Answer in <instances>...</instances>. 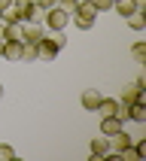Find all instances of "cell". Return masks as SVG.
<instances>
[{
  "instance_id": "obj_1",
  "label": "cell",
  "mask_w": 146,
  "mask_h": 161,
  "mask_svg": "<svg viewBox=\"0 0 146 161\" xmlns=\"http://www.w3.org/2000/svg\"><path fill=\"white\" fill-rule=\"evenodd\" d=\"M73 25L79 27V31H91L94 27V21H98V9L91 6V3H79L76 6V12H73Z\"/></svg>"
},
{
  "instance_id": "obj_2",
  "label": "cell",
  "mask_w": 146,
  "mask_h": 161,
  "mask_svg": "<svg viewBox=\"0 0 146 161\" xmlns=\"http://www.w3.org/2000/svg\"><path fill=\"white\" fill-rule=\"evenodd\" d=\"M43 18H46V25H49V31H64V27L70 25V15H67L64 9H58V6L46 9V12H43Z\"/></svg>"
},
{
  "instance_id": "obj_3",
  "label": "cell",
  "mask_w": 146,
  "mask_h": 161,
  "mask_svg": "<svg viewBox=\"0 0 146 161\" xmlns=\"http://www.w3.org/2000/svg\"><path fill=\"white\" fill-rule=\"evenodd\" d=\"M107 140H110V155H122V152L128 149V146L134 143V137L128 134L125 128H122V131H116V134H110Z\"/></svg>"
},
{
  "instance_id": "obj_4",
  "label": "cell",
  "mask_w": 146,
  "mask_h": 161,
  "mask_svg": "<svg viewBox=\"0 0 146 161\" xmlns=\"http://www.w3.org/2000/svg\"><path fill=\"white\" fill-rule=\"evenodd\" d=\"M43 25H40V21H25V25H21V43H40V40H43Z\"/></svg>"
},
{
  "instance_id": "obj_5",
  "label": "cell",
  "mask_w": 146,
  "mask_h": 161,
  "mask_svg": "<svg viewBox=\"0 0 146 161\" xmlns=\"http://www.w3.org/2000/svg\"><path fill=\"white\" fill-rule=\"evenodd\" d=\"M36 52H40V61H52V58L61 52V49L52 43V36H49V34H43V40L36 43Z\"/></svg>"
},
{
  "instance_id": "obj_6",
  "label": "cell",
  "mask_w": 146,
  "mask_h": 161,
  "mask_svg": "<svg viewBox=\"0 0 146 161\" xmlns=\"http://www.w3.org/2000/svg\"><path fill=\"white\" fill-rule=\"evenodd\" d=\"M18 12H21V25H25V21H43V9L36 6L34 0H31V3H21Z\"/></svg>"
},
{
  "instance_id": "obj_7",
  "label": "cell",
  "mask_w": 146,
  "mask_h": 161,
  "mask_svg": "<svg viewBox=\"0 0 146 161\" xmlns=\"http://www.w3.org/2000/svg\"><path fill=\"white\" fill-rule=\"evenodd\" d=\"M122 125H125V122H122L119 116H100V134H104V137L122 131Z\"/></svg>"
},
{
  "instance_id": "obj_8",
  "label": "cell",
  "mask_w": 146,
  "mask_h": 161,
  "mask_svg": "<svg viewBox=\"0 0 146 161\" xmlns=\"http://www.w3.org/2000/svg\"><path fill=\"white\" fill-rule=\"evenodd\" d=\"M88 149H91V155H94V158H107V155H110V140L100 134V137H94V140L88 143Z\"/></svg>"
},
{
  "instance_id": "obj_9",
  "label": "cell",
  "mask_w": 146,
  "mask_h": 161,
  "mask_svg": "<svg viewBox=\"0 0 146 161\" xmlns=\"http://www.w3.org/2000/svg\"><path fill=\"white\" fill-rule=\"evenodd\" d=\"M100 97H104V94H100L98 88H85V91H82V107L88 109V113H94L98 103H100Z\"/></svg>"
},
{
  "instance_id": "obj_10",
  "label": "cell",
  "mask_w": 146,
  "mask_h": 161,
  "mask_svg": "<svg viewBox=\"0 0 146 161\" xmlns=\"http://www.w3.org/2000/svg\"><path fill=\"white\" fill-rule=\"evenodd\" d=\"M3 58H6V61H21V43L6 40V43H3Z\"/></svg>"
},
{
  "instance_id": "obj_11",
  "label": "cell",
  "mask_w": 146,
  "mask_h": 161,
  "mask_svg": "<svg viewBox=\"0 0 146 161\" xmlns=\"http://www.w3.org/2000/svg\"><path fill=\"white\" fill-rule=\"evenodd\" d=\"M128 27H131V31H143L146 27V9L131 12V15H128Z\"/></svg>"
},
{
  "instance_id": "obj_12",
  "label": "cell",
  "mask_w": 146,
  "mask_h": 161,
  "mask_svg": "<svg viewBox=\"0 0 146 161\" xmlns=\"http://www.w3.org/2000/svg\"><path fill=\"white\" fill-rule=\"evenodd\" d=\"M128 119H134V122H146V103H143V100L128 103Z\"/></svg>"
},
{
  "instance_id": "obj_13",
  "label": "cell",
  "mask_w": 146,
  "mask_h": 161,
  "mask_svg": "<svg viewBox=\"0 0 146 161\" xmlns=\"http://www.w3.org/2000/svg\"><path fill=\"white\" fill-rule=\"evenodd\" d=\"M113 9H116V12H119V15H131V12H137V3H134V0H116V3H113Z\"/></svg>"
},
{
  "instance_id": "obj_14",
  "label": "cell",
  "mask_w": 146,
  "mask_h": 161,
  "mask_svg": "<svg viewBox=\"0 0 146 161\" xmlns=\"http://www.w3.org/2000/svg\"><path fill=\"white\" fill-rule=\"evenodd\" d=\"M21 61H40L36 43H21Z\"/></svg>"
},
{
  "instance_id": "obj_15",
  "label": "cell",
  "mask_w": 146,
  "mask_h": 161,
  "mask_svg": "<svg viewBox=\"0 0 146 161\" xmlns=\"http://www.w3.org/2000/svg\"><path fill=\"white\" fill-rule=\"evenodd\" d=\"M6 40L21 43V25H6V31H3V43H6Z\"/></svg>"
},
{
  "instance_id": "obj_16",
  "label": "cell",
  "mask_w": 146,
  "mask_h": 161,
  "mask_svg": "<svg viewBox=\"0 0 146 161\" xmlns=\"http://www.w3.org/2000/svg\"><path fill=\"white\" fill-rule=\"evenodd\" d=\"M131 55H134V61H137V64H146V43H143V40L131 46Z\"/></svg>"
},
{
  "instance_id": "obj_17",
  "label": "cell",
  "mask_w": 146,
  "mask_h": 161,
  "mask_svg": "<svg viewBox=\"0 0 146 161\" xmlns=\"http://www.w3.org/2000/svg\"><path fill=\"white\" fill-rule=\"evenodd\" d=\"M76 6H79V0H58V9H64L67 15H73V12H76Z\"/></svg>"
},
{
  "instance_id": "obj_18",
  "label": "cell",
  "mask_w": 146,
  "mask_h": 161,
  "mask_svg": "<svg viewBox=\"0 0 146 161\" xmlns=\"http://www.w3.org/2000/svg\"><path fill=\"white\" fill-rule=\"evenodd\" d=\"M12 158H15V149L6 146V143H0V161H12Z\"/></svg>"
},
{
  "instance_id": "obj_19",
  "label": "cell",
  "mask_w": 146,
  "mask_h": 161,
  "mask_svg": "<svg viewBox=\"0 0 146 161\" xmlns=\"http://www.w3.org/2000/svg\"><path fill=\"white\" fill-rule=\"evenodd\" d=\"M91 6L98 12H107V9H113V0H91Z\"/></svg>"
},
{
  "instance_id": "obj_20",
  "label": "cell",
  "mask_w": 146,
  "mask_h": 161,
  "mask_svg": "<svg viewBox=\"0 0 146 161\" xmlns=\"http://www.w3.org/2000/svg\"><path fill=\"white\" fill-rule=\"evenodd\" d=\"M34 3L43 9V12H46V9H52V6H58V0H34Z\"/></svg>"
},
{
  "instance_id": "obj_21",
  "label": "cell",
  "mask_w": 146,
  "mask_h": 161,
  "mask_svg": "<svg viewBox=\"0 0 146 161\" xmlns=\"http://www.w3.org/2000/svg\"><path fill=\"white\" fill-rule=\"evenodd\" d=\"M9 3H12V0H0V12H3V9H6Z\"/></svg>"
},
{
  "instance_id": "obj_22",
  "label": "cell",
  "mask_w": 146,
  "mask_h": 161,
  "mask_svg": "<svg viewBox=\"0 0 146 161\" xmlns=\"http://www.w3.org/2000/svg\"><path fill=\"white\" fill-rule=\"evenodd\" d=\"M137 3V9H146V0H134Z\"/></svg>"
},
{
  "instance_id": "obj_23",
  "label": "cell",
  "mask_w": 146,
  "mask_h": 161,
  "mask_svg": "<svg viewBox=\"0 0 146 161\" xmlns=\"http://www.w3.org/2000/svg\"><path fill=\"white\" fill-rule=\"evenodd\" d=\"M12 3H15V6H21V3H31V0H12Z\"/></svg>"
},
{
  "instance_id": "obj_24",
  "label": "cell",
  "mask_w": 146,
  "mask_h": 161,
  "mask_svg": "<svg viewBox=\"0 0 146 161\" xmlns=\"http://www.w3.org/2000/svg\"><path fill=\"white\" fill-rule=\"evenodd\" d=\"M3 31H6V25H3V21H0V40H3Z\"/></svg>"
},
{
  "instance_id": "obj_25",
  "label": "cell",
  "mask_w": 146,
  "mask_h": 161,
  "mask_svg": "<svg viewBox=\"0 0 146 161\" xmlns=\"http://www.w3.org/2000/svg\"><path fill=\"white\" fill-rule=\"evenodd\" d=\"M0 58H3V40H0Z\"/></svg>"
},
{
  "instance_id": "obj_26",
  "label": "cell",
  "mask_w": 146,
  "mask_h": 161,
  "mask_svg": "<svg viewBox=\"0 0 146 161\" xmlns=\"http://www.w3.org/2000/svg\"><path fill=\"white\" fill-rule=\"evenodd\" d=\"M0 97H3V85H0Z\"/></svg>"
},
{
  "instance_id": "obj_27",
  "label": "cell",
  "mask_w": 146,
  "mask_h": 161,
  "mask_svg": "<svg viewBox=\"0 0 146 161\" xmlns=\"http://www.w3.org/2000/svg\"><path fill=\"white\" fill-rule=\"evenodd\" d=\"M79 3H91V0H79Z\"/></svg>"
},
{
  "instance_id": "obj_28",
  "label": "cell",
  "mask_w": 146,
  "mask_h": 161,
  "mask_svg": "<svg viewBox=\"0 0 146 161\" xmlns=\"http://www.w3.org/2000/svg\"><path fill=\"white\" fill-rule=\"evenodd\" d=\"M113 3H116V0H113Z\"/></svg>"
}]
</instances>
